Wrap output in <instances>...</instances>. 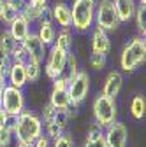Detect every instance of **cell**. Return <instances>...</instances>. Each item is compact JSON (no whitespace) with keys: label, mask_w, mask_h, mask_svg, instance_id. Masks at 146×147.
I'll return each mask as SVG.
<instances>
[{"label":"cell","mask_w":146,"mask_h":147,"mask_svg":"<svg viewBox=\"0 0 146 147\" xmlns=\"http://www.w3.org/2000/svg\"><path fill=\"white\" fill-rule=\"evenodd\" d=\"M4 2H5V0H0V12H2V7H4Z\"/></svg>","instance_id":"cell-43"},{"label":"cell","mask_w":146,"mask_h":147,"mask_svg":"<svg viewBox=\"0 0 146 147\" xmlns=\"http://www.w3.org/2000/svg\"><path fill=\"white\" fill-rule=\"evenodd\" d=\"M51 107H55L57 110H67L70 105V98L67 93V79L62 76L58 79L53 81L51 86V93H49V102Z\"/></svg>","instance_id":"cell-11"},{"label":"cell","mask_w":146,"mask_h":147,"mask_svg":"<svg viewBox=\"0 0 146 147\" xmlns=\"http://www.w3.org/2000/svg\"><path fill=\"white\" fill-rule=\"evenodd\" d=\"M25 67H27V81L37 82L42 76V65L35 61H25Z\"/></svg>","instance_id":"cell-22"},{"label":"cell","mask_w":146,"mask_h":147,"mask_svg":"<svg viewBox=\"0 0 146 147\" xmlns=\"http://www.w3.org/2000/svg\"><path fill=\"white\" fill-rule=\"evenodd\" d=\"M11 63H12V58L9 56L7 53L0 51V76H2V77H5V76H7Z\"/></svg>","instance_id":"cell-31"},{"label":"cell","mask_w":146,"mask_h":147,"mask_svg":"<svg viewBox=\"0 0 146 147\" xmlns=\"http://www.w3.org/2000/svg\"><path fill=\"white\" fill-rule=\"evenodd\" d=\"M109 51H111V39H109V33L95 28L92 32V54H100V56H107Z\"/></svg>","instance_id":"cell-15"},{"label":"cell","mask_w":146,"mask_h":147,"mask_svg":"<svg viewBox=\"0 0 146 147\" xmlns=\"http://www.w3.org/2000/svg\"><path fill=\"white\" fill-rule=\"evenodd\" d=\"M92 116L93 123H97L102 130L107 128L109 124H113L118 121V103L113 98H107L104 95H97L93 103H92Z\"/></svg>","instance_id":"cell-4"},{"label":"cell","mask_w":146,"mask_h":147,"mask_svg":"<svg viewBox=\"0 0 146 147\" xmlns=\"http://www.w3.org/2000/svg\"><path fill=\"white\" fill-rule=\"evenodd\" d=\"M7 30H9L11 37H12L16 42H23V39L32 32V25L25 20L21 14H18L14 20L7 25Z\"/></svg>","instance_id":"cell-17"},{"label":"cell","mask_w":146,"mask_h":147,"mask_svg":"<svg viewBox=\"0 0 146 147\" xmlns=\"http://www.w3.org/2000/svg\"><path fill=\"white\" fill-rule=\"evenodd\" d=\"M12 140H14L12 124L11 126H5V128H0V144H2V147H9Z\"/></svg>","instance_id":"cell-30"},{"label":"cell","mask_w":146,"mask_h":147,"mask_svg":"<svg viewBox=\"0 0 146 147\" xmlns=\"http://www.w3.org/2000/svg\"><path fill=\"white\" fill-rule=\"evenodd\" d=\"M18 14H20V12L16 11V7L9 2V0H5V2H4V7H2V12H0V21L5 23V25H9Z\"/></svg>","instance_id":"cell-25"},{"label":"cell","mask_w":146,"mask_h":147,"mask_svg":"<svg viewBox=\"0 0 146 147\" xmlns=\"http://www.w3.org/2000/svg\"><path fill=\"white\" fill-rule=\"evenodd\" d=\"M16 147H33L32 144H20V142H16Z\"/></svg>","instance_id":"cell-41"},{"label":"cell","mask_w":146,"mask_h":147,"mask_svg":"<svg viewBox=\"0 0 146 147\" xmlns=\"http://www.w3.org/2000/svg\"><path fill=\"white\" fill-rule=\"evenodd\" d=\"M129 112H130V116H132L136 121L144 119V116H146V98H144L143 95H136V96L130 100Z\"/></svg>","instance_id":"cell-19"},{"label":"cell","mask_w":146,"mask_h":147,"mask_svg":"<svg viewBox=\"0 0 146 147\" xmlns=\"http://www.w3.org/2000/svg\"><path fill=\"white\" fill-rule=\"evenodd\" d=\"M146 60V39L144 37H134L127 42L120 53V68L123 72L137 70Z\"/></svg>","instance_id":"cell-2"},{"label":"cell","mask_w":146,"mask_h":147,"mask_svg":"<svg viewBox=\"0 0 146 147\" xmlns=\"http://www.w3.org/2000/svg\"><path fill=\"white\" fill-rule=\"evenodd\" d=\"M11 58H12V61H27V53H25V47L21 42L16 44V47L11 53Z\"/></svg>","instance_id":"cell-32"},{"label":"cell","mask_w":146,"mask_h":147,"mask_svg":"<svg viewBox=\"0 0 146 147\" xmlns=\"http://www.w3.org/2000/svg\"><path fill=\"white\" fill-rule=\"evenodd\" d=\"M137 2H139V4H137L139 7H146V0H137Z\"/></svg>","instance_id":"cell-42"},{"label":"cell","mask_w":146,"mask_h":147,"mask_svg":"<svg viewBox=\"0 0 146 147\" xmlns=\"http://www.w3.org/2000/svg\"><path fill=\"white\" fill-rule=\"evenodd\" d=\"M32 145H33V147H51V140H49V138L42 133V135H41L37 140H35Z\"/></svg>","instance_id":"cell-36"},{"label":"cell","mask_w":146,"mask_h":147,"mask_svg":"<svg viewBox=\"0 0 146 147\" xmlns=\"http://www.w3.org/2000/svg\"><path fill=\"white\" fill-rule=\"evenodd\" d=\"M46 11H48V7H46V9H39V7H33V5H30V4L27 2L25 9L21 11V16L25 18L30 25H35V23H39L42 18L46 16Z\"/></svg>","instance_id":"cell-21"},{"label":"cell","mask_w":146,"mask_h":147,"mask_svg":"<svg viewBox=\"0 0 146 147\" xmlns=\"http://www.w3.org/2000/svg\"><path fill=\"white\" fill-rule=\"evenodd\" d=\"M5 81H7V86H14V88L23 89L28 84L25 61H12L11 67H9L7 76H5Z\"/></svg>","instance_id":"cell-14"},{"label":"cell","mask_w":146,"mask_h":147,"mask_svg":"<svg viewBox=\"0 0 146 147\" xmlns=\"http://www.w3.org/2000/svg\"><path fill=\"white\" fill-rule=\"evenodd\" d=\"M5 86H7V81H5V77H2V76H0V105H2V95H4V89H5Z\"/></svg>","instance_id":"cell-40"},{"label":"cell","mask_w":146,"mask_h":147,"mask_svg":"<svg viewBox=\"0 0 146 147\" xmlns=\"http://www.w3.org/2000/svg\"><path fill=\"white\" fill-rule=\"evenodd\" d=\"M27 2L30 4V5H33V7H39V9H46V7H49L48 4H49V0H27Z\"/></svg>","instance_id":"cell-38"},{"label":"cell","mask_w":146,"mask_h":147,"mask_svg":"<svg viewBox=\"0 0 146 147\" xmlns=\"http://www.w3.org/2000/svg\"><path fill=\"white\" fill-rule=\"evenodd\" d=\"M23 47H25V53H27V61H35V63H44L46 60V46L42 44V40L37 37V33H35L33 30L23 39Z\"/></svg>","instance_id":"cell-10"},{"label":"cell","mask_w":146,"mask_h":147,"mask_svg":"<svg viewBox=\"0 0 146 147\" xmlns=\"http://www.w3.org/2000/svg\"><path fill=\"white\" fill-rule=\"evenodd\" d=\"M95 5L97 0H74L70 7V18H72L70 28L81 33L92 30L95 20Z\"/></svg>","instance_id":"cell-3"},{"label":"cell","mask_w":146,"mask_h":147,"mask_svg":"<svg viewBox=\"0 0 146 147\" xmlns=\"http://www.w3.org/2000/svg\"><path fill=\"white\" fill-rule=\"evenodd\" d=\"M12 124V117L7 116L2 109H0V128H5V126H11Z\"/></svg>","instance_id":"cell-37"},{"label":"cell","mask_w":146,"mask_h":147,"mask_svg":"<svg viewBox=\"0 0 146 147\" xmlns=\"http://www.w3.org/2000/svg\"><path fill=\"white\" fill-rule=\"evenodd\" d=\"M35 33H37V37L42 40V44L48 47H51L53 46V42H55V39H57V26H55V23L51 21V18H42V20L37 23V30H33Z\"/></svg>","instance_id":"cell-16"},{"label":"cell","mask_w":146,"mask_h":147,"mask_svg":"<svg viewBox=\"0 0 146 147\" xmlns=\"http://www.w3.org/2000/svg\"><path fill=\"white\" fill-rule=\"evenodd\" d=\"M121 88H123V76H121V72L113 70V72H109L107 76H106L100 95L116 100V96L121 93Z\"/></svg>","instance_id":"cell-13"},{"label":"cell","mask_w":146,"mask_h":147,"mask_svg":"<svg viewBox=\"0 0 146 147\" xmlns=\"http://www.w3.org/2000/svg\"><path fill=\"white\" fill-rule=\"evenodd\" d=\"M120 25L121 23L118 20V14L115 11V5H113L111 0H97L93 26L95 28H100L104 32H113Z\"/></svg>","instance_id":"cell-5"},{"label":"cell","mask_w":146,"mask_h":147,"mask_svg":"<svg viewBox=\"0 0 146 147\" xmlns=\"http://www.w3.org/2000/svg\"><path fill=\"white\" fill-rule=\"evenodd\" d=\"M0 109L11 117L20 116L23 110H27V96L25 91L14 86H5L4 95H2V105Z\"/></svg>","instance_id":"cell-6"},{"label":"cell","mask_w":146,"mask_h":147,"mask_svg":"<svg viewBox=\"0 0 146 147\" xmlns=\"http://www.w3.org/2000/svg\"><path fill=\"white\" fill-rule=\"evenodd\" d=\"M88 63H90V68H92V70H102V68H106V65H107V56H100V54H90Z\"/></svg>","instance_id":"cell-29"},{"label":"cell","mask_w":146,"mask_h":147,"mask_svg":"<svg viewBox=\"0 0 146 147\" xmlns=\"http://www.w3.org/2000/svg\"><path fill=\"white\" fill-rule=\"evenodd\" d=\"M16 44H18V42L11 37V33H9L7 28H4L2 32H0V51L7 53L9 56H11V53H12V49L16 47Z\"/></svg>","instance_id":"cell-24"},{"label":"cell","mask_w":146,"mask_h":147,"mask_svg":"<svg viewBox=\"0 0 146 147\" xmlns=\"http://www.w3.org/2000/svg\"><path fill=\"white\" fill-rule=\"evenodd\" d=\"M67 93L70 98V103L81 105L88 93H90V74L86 70H79L70 81H67Z\"/></svg>","instance_id":"cell-8"},{"label":"cell","mask_w":146,"mask_h":147,"mask_svg":"<svg viewBox=\"0 0 146 147\" xmlns=\"http://www.w3.org/2000/svg\"><path fill=\"white\" fill-rule=\"evenodd\" d=\"M55 112H57V109L51 107L49 103H44V107H42V110H41V114H39L41 119H42V124H44V123H49V121L53 119Z\"/></svg>","instance_id":"cell-33"},{"label":"cell","mask_w":146,"mask_h":147,"mask_svg":"<svg viewBox=\"0 0 146 147\" xmlns=\"http://www.w3.org/2000/svg\"><path fill=\"white\" fill-rule=\"evenodd\" d=\"M67 56H69L67 51H63L57 46L49 47V51L46 54V60H44V72L51 81L63 76L65 67H67Z\"/></svg>","instance_id":"cell-7"},{"label":"cell","mask_w":146,"mask_h":147,"mask_svg":"<svg viewBox=\"0 0 146 147\" xmlns=\"http://www.w3.org/2000/svg\"><path fill=\"white\" fill-rule=\"evenodd\" d=\"M9 2L16 7V11L20 12V14H21V11H23V9H25V5H27V0H9Z\"/></svg>","instance_id":"cell-39"},{"label":"cell","mask_w":146,"mask_h":147,"mask_svg":"<svg viewBox=\"0 0 146 147\" xmlns=\"http://www.w3.org/2000/svg\"><path fill=\"white\" fill-rule=\"evenodd\" d=\"M83 147H107L106 145V140H104V133L95 137V138H86Z\"/></svg>","instance_id":"cell-34"},{"label":"cell","mask_w":146,"mask_h":147,"mask_svg":"<svg viewBox=\"0 0 146 147\" xmlns=\"http://www.w3.org/2000/svg\"><path fill=\"white\" fill-rule=\"evenodd\" d=\"M51 21L58 25L60 28H70L72 26V18H70V5L65 4L63 0H57L51 7Z\"/></svg>","instance_id":"cell-12"},{"label":"cell","mask_w":146,"mask_h":147,"mask_svg":"<svg viewBox=\"0 0 146 147\" xmlns=\"http://www.w3.org/2000/svg\"><path fill=\"white\" fill-rule=\"evenodd\" d=\"M44 133L42 119L33 110H23L20 116L12 117V135L20 144H33Z\"/></svg>","instance_id":"cell-1"},{"label":"cell","mask_w":146,"mask_h":147,"mask_svg":"<svg viewBox=\"0 0 146 147\" xmlns=\"http://www.w3.org/2000/svg\"><path fill=\"white\" fill-rule=\"evenodd\" d=\"M104 140L107 147H127L129 145V128L123 121H115L104 128Z\"/></svg>","instance_id":"cell-9"},{"label":"cell","mask_w":146,"mask_h":147,"mask_svg":"<svg viewBox=\"0 0 146 147\" xmlns=\"http://www.w3.org/2000/svg\"><path fill=\"white\" fill-rule=\"evenodd\" d=\"M104 133V130L97 124V123H90V126H88V130H86V138H95V137H99V135H102Z\"/></svg>","instance_id":"cell-35"},{"label":"cell","mask_w":146,"mask_h":147,"mask_svg":"<svg viewBox=\"0 0 146 147\" xmlns=\"http://www.w3.org/2000/svg\"><path fill=\"white\" fill-rule=\"evenodd\" d=\"M69 121H70V116L67 110H57L51 119V123H55L62 131H67V128H69Z\"/></svg>","instance_id":"cell-27"},{"label":"cell","mask_w":146,"mask_h":147,"mask_svg":"<svg viewBox=\"0 0 146 147\" xmlns=\"http://www.w3.org/2000/svg\"><path fill=\"white\" fill-rule=\"evenodd\" d=\"M53 46L70 53L72 51V32H70V28H60L57 32V39H55Z\"/></svg>","instance_id":"cell-20"},{"label":"cell","mask_w":146,"mask_h":147,"mask_svg":"<svg viewBox=\"0 0 146 147\" xmlns=\"http://www.w3.org/2000/svg\"><path fill=\"white\" fill-rule=\"evenodd\" d=\"M134 20H136V28L139 32V37H144L146 35V9L144 7L137 5L136 14H134Z\"/></svg>","instance_id":"cell-26"},{"label":"cell","mask_w":146,"mask_h":147,"mask_svg":"<svg viewBox=\"0 0 146 147\" xmlns=\"http://www.w3.org/2000/svg\"><path fill=\"white\" fill-rule=\"evenodd\" d=\"M115 11L118 14L120 23H129L130 20H134V14L137 9V2L136 0H111Z\"/></svg>","instance_id":"cell-18"},{"label":"cell","mask_w":146,"mask_h":147,"mask_svg":"<svg viewBox=\"0 0 146 147\" xmlns=\"http://www.w3.org/2000/svg\"><path fill=\"white\" fill-rule=\"evenodd\" d=\"M79 70H81V68H79V63H78L76 54L70 51V53H69V56H67V67H65V72H63V77H65L67 81H70Z\"/></svg>","instance_id":"cell-23"},{"label":"cell","mask_w":146,"mask_h":147,"mask_svg":"<svg viewBox=\"0 0 146 147\" xmlns=\"http://www.w3.org/2000/svg\"><path fill=\"white\" fill-rule=\"evenodd\" d=\"M0 147H2V144H0Z\"/></svg>","instance_id":"cell-44"},{"label":"cell","mask_w":146,"mask_h":147,"mask_svg":"<svg viewBox=\"0 0 146 147\" xmlns=\"http://www.w3.org/2000/svg\"><path fill=\"white\" fill-rule=\"evenodd\" d=\"M51 147H76V142H74V137L65 131V133L60 135L57 140L51 142Z\"/></svg>","instance_id":"cell-28"}]
</instances>
